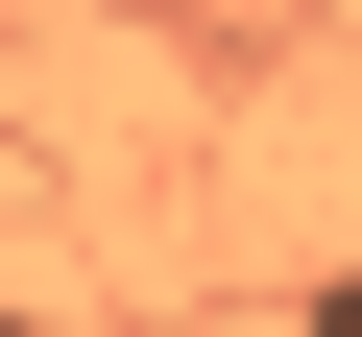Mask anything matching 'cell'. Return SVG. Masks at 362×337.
I'll return each instance as SVG.
<instances>
[{"mask_svg":"<svg viewBox=\"0 0 362 337\" xmlns=\"http://www.w3.org/2000/svg\"><path fill=\"white\" fill-rule=\"evenodd\" d=\"M0 337H25V313H0Z\"/></svg>","mask_w":362,"mask_h":337,"instance_id":"1","label":"cell"}]
</instances>
